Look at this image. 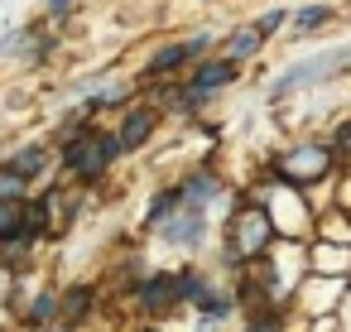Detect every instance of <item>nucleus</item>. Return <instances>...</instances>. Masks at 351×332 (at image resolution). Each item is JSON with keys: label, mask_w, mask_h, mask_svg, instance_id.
Returning a JSON list of instances; mask_svg holds the SVG:
<instances>
[{"label": "nucleus", "mask_w": 351, "mask_h": 332, "mask_svg": "<svg viewBox=\"0 0 351 332\" xmlns=\"http://www.w3.org/2000/svg\"><path fill=\"white\" fill-rule=\"evenodd\" d=\"M212 193H217V183H212V178H193V183L183 188V198H193V202H207Z\"/></svg>", "instance_id": "nucleus-14"}, {"label": "nucleus", "mask_w": 351, "mask_h": 332, "mask_svg": "<svg viewBox=\"0 0 351 332\" xmlns=\"http://www.w3.org/2000/svg\"><path fill=\"white\" fill-rule=\"evenodd\" d=\"M159 231H164L173 246H197V241H202V212H183V217H173V226L164 222Z\"/></svg>", "instance_id": "nucleus-4"}, {"label": "nucleus", "mask_w": 351, "mask_h": 332, "mask_svg": "<svg viewBox=\"0 0 351 332\" xmlns=\"http://www.w3.org/2000/svg\"><path fill=\"white\" fill-rule=\"evenodd\" d=\"M284 174H289V178H317V174H327V150H317V145L293 150V154L284 159Z\"/></svg>", "instance_id": "nucleus-3"}, {"label": "nucleus", "mask_w": 351, "mask_h": 332, "mask_svg": "<svg viewBox=\"0 0 351 332\" xmlns=\"http://www.w3.org/2000/svg\"><path fill=\"white\" fill-rule=\"evenodd\" d=\"M149 126H154V116H149V111H135V116L121 126V150H135V145L149 135Z\"/></svg>", "instance_id": "nucleus-6"}, {"label": "nucleus", "mask_w": 351, "mask_h": 332, "mask_svg": "<svg viewBox=\"0 0 351 332\" xmlns=\"http://www.w3.org/2000/svg\"><path fill=\"white\" fill-rule=\"evenodd\" d=\"M10 169H20V174H34V169H44V150H20V154L10 159Z\"/></svg>", "instance_id": "nucleus-13"}, {"label": "nucleus", "mask_w": 351, "mask_h": 332, "mask_svg": "<svg viewBox=\"0 0 351 332\" xmlns=\"http://www.w3.org/2000/svg\"><path fill=\"white\" fill-rule=\"evenodd\" d=\"M178 289H183V279H149V284H145V303H149V308H169Z\"/></svg>", "instance_id": "nucleus-7"}, {"label": "nucleus", "mask_w": 351, "mask_h": 332, "mask_svg": "<svg viewBox=\"0 0 351 332\" xmlns=\"http://www.w3.org/2000/svg\"><path fill=\"white\" fill-rule=\"evenodd\" d=\"M265 236H269V226H265L260 217H241V250H245V255H255V250L265 246Z\"/></svg>", "instance_id": "nucleus-8"}, {"label": "nucleus", "mask_w": 351, "mask_h": 332, "mask_svg": "<svg viewBox=\"0 0 351 332\" xmlns=\"http://www.w3.org/2000/svg\"><path fill=\"white\" fill-rule=\"evenodd\" d=\"M332 63H351V49H332V54H317V58L298 63L293 73H284V78L269 87V97H284V92H293V87H308V82L327 78V68H332Z\"/></svg>", "instance_id": "nucleus-1"}, {"label": "nucleus", "mask_w": 351, "mask_h": 332, "mask_svg": "<svg viewBox=\"0 0 351 332\" xmlns=\"http://www.w3.org/2000/svg\"><path fill=\"white\" fill-rule=\"evenodd\" d=\"M87 313V294L77 289V294H68V318H82Z\"/></svg>", "instance_id": "nucleus-16"}, {"label": "nucleus", "mask_w": 351, "mask_h": 332, "mask_svg": "<svg viewBox=\"0 0 351 332\" xmlns=\"http://www.w3.org/2000/svg\"><path fill=\"white\" fill-rule=\"evenodd\" d=\"M231 78H236L231 58H226V63H207V68L193 78V92H188V102H197V97H202V92H212V87H226Z\"/></svg>", "instance_id": "nucleus-5"}, {"label": "nucleus", "mask_w": 351, "mask_h": 332, "mask_svg": "<svg viewBox=\"0 0 351 332\" xmlns=\"http://www.w3.org/2000/svg\"><path fill=\"white\" fill-rule=\"evenodd\" d=\"M188 54H193V44H169V49H159V54L149 58V73H169V68L183 63Z\"/></svg>", "instance_id": "nucleus-10"}, {"label": "nucleus", "mask_w": 351, "mask_h": 332, "mask_svg": "<svg viewBox=\"0 0 351 332\" xmlns=\"http://www.w3.org/2000/svg\"><path fill=\"white\" fill-rule=\"evenodd\" d=\"M341 145H346V150H351V126H346V130H341Z\"/></svg>", "instance_id": "nucleus-18"}, {"label": "nucleus", "mask_w": 351, "mask_h": 332, "mask_svg": "<svg viewBox=\"0 0 351 332\" xmlns=\"http://www.w3.org/2000/svg\"><path fill=\"white\" fill-rule=\"evenodd\" d=\"M121 150V140H106V135H92V140H77V145H68V164L82 174V178H97L101 169H106V159Z\"/></svg>", "instance_id": "nucleus-2"}, {"label": "nucleus", "mask_w": 351, "mask_h": 332, "mask_svg": "<svg viewBox=\"0 0 351 332\" xmlns=\"http://www.w3.org/2000/svg\"><path fill=\"white\" fill-rule=\"evenodd\" d=\"M327 15H332L327 5H308V10L293 15V25H298V29H317V25H327Z\"/></svg>", "instance_id": "nucleus-12"}, {"label": "nucleus", "mask_w": 351, "mask_h": 332, "mask_svg": "<svg viewBox=\"0 0 351 332\" xmlns=\"http://www.w3.org/2000/svg\"><path fill=\"white\" fill-rule=\"evenodd\" d=\"M25 217H29V212H20L15 198H0V236H20V231H25V226H20Z\"/></svg>", "instance_id": "nucleus-9"}, {"label": "nucleus", "mask_w": 351, "mask_h": 332, "mask_svg": "<svg viewBox=\"0 0 351 332\" xmlns=\"http://www.w3.org/2000/svg\"><path fill=\"white\" fill-rule=\"evenodd\" d=\"M49 10H68V0H49Z\"/></svg>", "instance_id": "nucleus-17"}, {"label": "nucleus", "mask_w": 351, "mask_h": 332, "mask_svg": "<svg viewBox=\"0 0 351 332\" xmlns=\"http://www.w3.org/2000/svg\"><path fill=\"white\" fill-rule=\"evenodd\" d=\"M260 39H265V34H260V25H250L245 34H236V39H231L226 58H245V54H255V49H260Z\"/></svg>", "instance_id": "nucleus-11"}, {"label": "nucleus", "mask_w": 351, "mask_h": 332, "mask_svg": "<svg viewBox=\"0 0 351 332\" xmlns=\"http://www.w3.org/2000/svg\"><path fill=\"white\" fill-rule=\"evenodd\" d=\"M20 193V169H0V198H15Z\"/></svg>", "instance_id": "nucleus-15"}]
</instances>
